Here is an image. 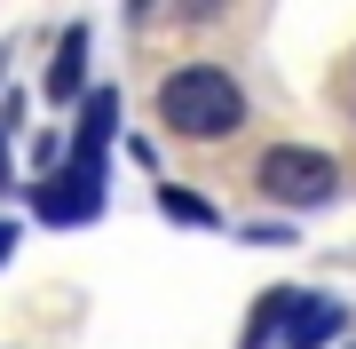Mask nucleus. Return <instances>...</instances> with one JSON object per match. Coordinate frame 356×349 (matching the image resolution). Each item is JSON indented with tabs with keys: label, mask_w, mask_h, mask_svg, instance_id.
<instances>
[{
	"label": "nucleus",
	"mask_w": 356,
	"mask_h": 349,
	"mask_svg": "<svg viewBox=\"0 0 356 349\" xmlns=\"http://www.w3.org/2000/svg\"><path fill=\"white\" fill-rule=\"evenodd\" d=\"M159 119L191 143H222V135L245 127V88L222 64H182V72L159 79Z\"/></svg>",
	"instance_id": "1"
},
{
	"label": "nucleus",
	"mask_w": 356,
	"mask_h": 349,
	"mask_svg": "<svg viewBox=\"0 0 356 349\" xmlns=\"http://www.w3.org/2000/svg\"><path fill=\"white\" fill-rule=\"evenodd\" d=\"M32 207H40V222H95V207H103V167L72 159L64 175H40Z\"/></svg>",
	"instance_id": "4"
},
{
	"label": "nucleus",
	"mask_w": 356,
	"mask_h": 349,
	"mask_svg": "<svg viewBox=\"0 0 356 349\" xmlns=\"http://www.w3.org/2000/svg\"><path fill=\"white\" fill-rule=\"evenodd\" d=\"M8 135H16V111H0V183H8Z\"/></svg>",
	"instance_id": "8"
},
{
	"label": "nucleus",
	"mask_w": 356,
	"mask_h": 349,
	"mask_svg": "<svg viewBox=\"0 0 356 349\" xmlns=\"http://www.w3.org/2000/svg\"><path fill=\"white\" fill-rule=\"evenodd\" d=\"M261 199H277V207H325V199H341V167H332L325 151H301V143H277V151H261Z\"/></svg>",
	"instance_id": "3"
},
{
	"label": "nucleus",
	"mask_w": 356,
	"mask_h": 349,
	"mask_svg": "<svg viewBox=\"0 0 356 349\" xmlns=\"http://www.w3.org/2000/svg\"><path fill=\"white\" fill-rule=\"evenodd\" d=\"M8 246H16V231H8V222H0V262H8Z\"/></svg>",
	"instance_id": "9"
},
{
	"label": "nucleus",
	"mask_w": 356,
	"mask_h": 349,
	"mask_svg": "<svg viewBox=\"0 0 356 349\" xmlns=\"http://www.w3.org/2000/svg\"><path fill=\"white\" fill-rule=\"evenodd\" d=\"M341 302L325 294H293V286H277V294L254 302V325H245V349H325L332 334H341Z\"/></svg>",
	"instance_id": "2"
},
{
	"label": "nucleus",
	"mask_w": 356,
	"mask_h": 349,
	"mask_svg": "<svg viewBox=\"0 0 356 349\" xmlns=\"http://www.w3.org/2000/svg\"><path fill=\"white\" fill-rule=\"evenodd\" d=\"M111 127H119V95H111V88H95L88 104H79V151H72V159L103 167V143H111Z\"/></svg>",
	"instance_id": "5"
},
{
	"label": "nucleus",
	"mask_w": 356,
	"mask_h": 349,
	"mask_svg": "<svg viewBox=\"0 0 356 349\" xmlns=\"http://www.w3.org/2000/svg\"><path fill=\"white\" fill-rule=\"evenodd\" d=\"M159 215H175V222H198V231H214V207H206V199H191L182 183H166V191H159Z\"/></svg>",
	"instance_id": "7"
},
{
	"label": "nucleus",
	"mask_w": 356,
	"mask_h": 349,
	"mask_svg": "<svg viewBox=\"0 0 356 349\" xmlns=\"http://www.w3.org/2000/svg\"><path fill=\"white\" fill-rule=\"evenodd\" d=\"M79 64H88V24H64L56 64H48V104H72V95H79Z\"/></svg>",
	"instance_id": "6"
}]
</instances>
